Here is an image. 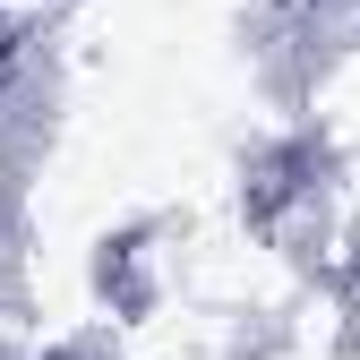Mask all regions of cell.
Returning <instances> with one entry per match:
<instances>
[{
  "label": "cell",
  "instance_id": "1",
  "mask_svg": "<svg viewBox=\"0 0 360 360\" xmlns=\"http://www.w3.org/2000/svg\"><path fill=\"white\" fill-rule=\"evenodd\" d=\"M292 112H300V138L318 155H352L360 146V34L326 43V52L292 77Z\"/></svg>",
  "mask_w": 360,
  "mask_h": 360
},
{
  "label": "cell",
  "instance_id": "2",
  "mask_svg": "<svg viewBox=\"0 0 360 360\" xmlns=\"http://www.w3.org/2000/svg\"><path fill=\"white\" fill-rule=\"evenodd\" d=\"M335 360H360V343H343V352H335Z\"/></svg>",
  "mask_w": 360,
  "mask_h": 360
}]
</instances>
